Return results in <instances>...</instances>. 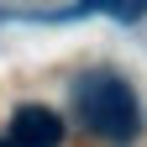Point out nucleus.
<instances>
[{
  "label": "nucleus",
  "instance_id": "obj_1",
  "mask_svg": "<svg viewBox=\"0 0 147 147\" xmlns=\"http://www.w3.org/2000/svg\"><path fill=\"white\" fill-rule=\"evenodd\" d=\"M74 110H79V121L95 131L100 142H137L142 131V105H137V89L121 79V74H110V68H95V74H84L79 84H74Z\"/></svg>",
  "mask_w": 147,
  "mask_h": 147
},
{
  "label": "nucleus",
  "instance_id": "obj_2",
  "mask_svg": "<svg viewBox=\"0 0 147 147\" xmlns=\"http://www.w3.org/2000/svg\"><path fill=\"white\" fill-rule=\"evenodd\" d=\"M63 142V121L47 105H21L11 116V142L5 147H58Z\"/></svg>",
  "mask_w": 147,
  "mask_h": 147
},
{
  "label": "nucleus",
  "instance_id": "obj_3",
  "mask_svg": "<svg viewBox=\"0 0 147 147\" xmlns=\"http://www.w3.org/2000/svg\"><path fill=\"white\" fill-rule=\"evenodd\" d=\"M0 147H5V142H0Z\"/></svg>",
  "mask_w": 147,
  "mask_h": 147
}]
</instances>
